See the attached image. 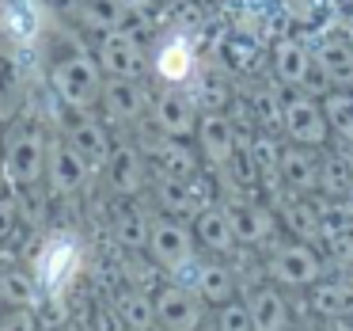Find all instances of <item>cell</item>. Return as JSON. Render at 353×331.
I'll return each mask as SVG.
<instances>
[{"label": "cell", "instance_id": "cell-1", "mask_svg": "<svg viewBox=\"0 0 353 331\" xmlns=\"http://www.w3.org/2000/svg\"><path fill=\"white\" fill-rule=\"evenodd\" d=\"M80 270V247L69 236H54L34 259V282L42 293L61 297V290L72 282V274Z\"/></svg>", "mask_w": 353, "mask_h": 331}, {"label": "cell", "instance_id": "cell-2", "mask_svg": "<svg viewBox=\"0 0 353 331\" xmlns=\"http://www.w3.org/2000/svg\"><path fill=\"white\" fill-rule=\"evenodd\" d=\"M156 305V328L160 331H198L201 328V305L205 301L190 290V285H160L152 297Z\"/></svg>", "mask_w": 353, "mask_h": 331}, {"label": "cell", "instance_id": "cell-3", "mask_svg": "<svg viewBox=\"0 0 353 331\" xmlns=\"http://www.w3.org/2000/svg\"><path fill=\"white\" fill-rule=\"evenodd\" d=\"M148 252H152L156 267L171 270V274L179 278L194 263V240H190V232H186L183 225L156 221L152 229H148Z\"/></svg>", "mask_w": 353, "mask_h": 331}, {"label": "cell", "instance_id": "cell-4", "mask_svg": "<svg viewBox=\"0 0 353 331\" xmlns=\"http://www.w3.org/2000/svg\"><path fill=\"white\" fill-rule=\"evenodd\" d=\"M270 274L281 285H312L319 282V255L307 244H285L270 259Z\"/></svg>", "mask_w": 353, "mask_h": 331}, {"label": "cell", "instance_id": "cell-5", "mask_svg": "<svg viewBox=\"0 0 353 331\" xmlns=\"http://www.w3.org/2000/svg\"><path fill=\"white\" fill-rule=\"evenodd\" d=\"M179 278H183V285H190L201 301H209V305H228L232 293H236V282H232V274L221 263H190Z\"/></svg>", "mask_w": 353, "mask_h": 331}, {"label": "cell", "instance_id": "cell-6", "mask_svg": "<svg viewBox=\"0 0 353 331\" xmlns=\"http://www.w3.org/2000/svg\"><path fill=\"white\" fill-rule=\"evenodd\" d=\"M247 312H251L254 331H289V305L274 285H259L247 293Z\"/></svg>", "mask_w": 353, "mask_h": 331}, {"label": "cell", "instance_id": "cell-7", "mask_svg": "<svg viewBox=\"0 0 353 331\" xmlns=\"http://www.w3.org/2000/svg\"><path fill=\"white\" fill-rule=\"evenodd\" d=\"M8 171L16 183H31V179H39L42 171V145L34 133H23V138L12 141L8 149Z\"/></svg>", "mask_w": 353, "mask_h": 331}, {"label": "cell", "instance_id": "cell-8", "mask_svg": "<svg viewBox=\"0 0 353 331\" xmlns=\"http://www.w3.org/2000/svg\"><path fill=\"white\" fill-rule=\"evenodd\" d=\"M114 308H118V316L125 320V328L130 331H152L156 328V305H152V297H148L145 290H122L118 293V301H114Z\"/></svg>", "mask_w": 353, "mask_h": 331}, {"label": "cell", "instance_id": "cell-9", "mask_svg": "<svg viewBox=\"0 0 353 331\" xmlns=\"http://www.w3.org/2000/svg\"><path fill=\"white\" fill-rule=\"evenodd\" d=\"M50 179L61 194L77 191L84 183V156L77 153V145H57L50 153Z\"/></svg>", "mask_w": 353, "mask_h": 331}, {"label": "cell", "instance_id": "cell-10", "mask_svg": "<svg viewBox=\"0 0 353 331\" xmlns=\"http://www.w3.org/2000/svg\"><path fill=\"white\" fill-rule=\"evenodd\" d=\"M57 88H61V95L72 103V107H88L95 95V73L88 69L84 62H72L65 65L61 73H57Z\"/></svg>", "mask_w": 353, "mask_h": 331}, {"label": "cell", "instance_id": "cell-11", "mask_svg": "<svg viewBox=\"0 0 353 331\" xmlns=\"http://www.w3.org/2000/svg\"><path fill=\"white\" fill-rule=\"evenodd\" d=\"M312 305H315V312L330 316V320H342V316L353 312V285H345V282H323V285H315Z\"/></svg>", "mask_w": 353, "mask_h": 331}, {"label": "cell", "instance_id": "cell-12", "mask_svg": "<svg viewBox=\"0 0 353 331\" xmlns=\"http://www.w3.org/2000/svg\"><path fill=\"white\" fill-rule=\"evenodd\" d=\"M198 240L205 247H213V252H232L236 232H232L228 214H221V209H205V214L198 217Z\"/></svg>", "mask_w": 353, "mask_h": 331}, {"label": "cell", "instance_id": "cell-13", "mask_svg": "<svg viewBox=\"0 0 353 331\" xmlns=\"http://www.w3.org/2000/svg\"><path fill=\"white\" fill-rule=\"evenodd\" d=\"M285 122H289V133L296 141H307V145L323 141V115L312 107V103H292L289 115H285Z\"/></svg>", "mask_w": 353, "mask_h": 331}, {"label": "cell", "instance_id": "cell-14", "mask_svg": "<svg viewBox=\"0 0 353 331\" xmlns=\"http://www.w3.org/2000/svg\"><path fill=\"white\" fill-rule=\"evenodd\" d=\"M0 297L8 301L12 308H34L39 305V282L8 270V274H0Z\"/></svg>", "mask_w": 353, "mask_h": 331}, {"label": "cell", "instance_id": "cell-15", "mask_svg": "<svg viewBox=\"0 0 353 331\" xmlns=\"http://www.w3.org/2000/svg\"><path fill=\"white\" fill-rule=\"evenodd\" d=\"M110 183L122 194H133L141 187V156L133 153V149H118V153L110 156Z\"/></svg>", "mask_w": 353, "mask_h": 331}, {"label": "cell", "instance_id": "cell-16", "mask_svg": "<svg viewBox=\"0 0 353 331\" xmlns=\"http://www.w3.org/2000/svg\"><path fill=\"white\" fill-rule=\"evenodd\" d=\"M201 141H205V153L213 156V160H228L232 156V126L224 122V118H205L201 122Z\"/></svg>", "mask_w": 353, "mask_h": 331}, {"label": "cell", "instance_id": "cell-17", "mask_svg": "<svg viewBox=\"0 0 353 331\" xmlns=\"http://www.w3.org/2000/svg\"><path fill=\"white\" fill-rule=\"evenodd\" d=\"M190 69H194V54H190V46H186L183 39L171 42V46L160 54V73L168 80H186V77H190Z\"/></svg>", "mask_w": 353, "mask_h": 331}, {"label": "cell", "instance_id": "cell-18", "mask_svg": "<svg viewBox=\"0 0 353 331\" xmlns=\"http://www.w3.org/2000/svg\"><path fill=\"white\" fill-rule=\"evenodd\" d=\"M228 221H232V232H236V240H262L266 236V217L259 214V209H247V206H236L228 214Z\"/></svg>", "mask_w": 353, "mask_h": 331}, {"label": "cell", "instance_id": "cell-19", "mask_svg": "<svg viewBox=\"0 0 353 331\" xmlns=\"http://www.w3.org/2000/svg\"><path fill=\"white\" fill-rule=\"evenodd\" d=\"M160 122H163V130L168 133H190V126H194V115H190V107H186L183 100H175V95H168V100H160Z\"/></svg>", "mask_w": 353, "mask_h": 331}, {"label": "cell", "instance_id": "cell-20", "mask_svg": "<svg viewBox=\"0 0 353 331\" xmlns=\"http://www.w3.org/2000/svg\"><path fill=\"white\" fill-rule=\"evenodd\" d=\"M72 145H77L80 156H92V160H103V156H107V138H103V130L92 122H80L77 130H72Z\"/></svg>", "mask_w": 353, "mask_h": 331}, {"label": "cell", "instance_id": "cell-21", "mask_svg": "<svg viewBox=\"0 0 353 331\" xmlns=\"http://www.w3.org/2000/svg\"><path fill=\"white\" fill-rule=\"evenodd\" d=\"M8 27L16 39L31 42L34 35H39V12L27 4V0H19V4H8Z\"/></svg>", "mask_w": 353, "mask_h": 331}, {"label": "cell", "instance_id": "cell-22", "mask_svg": "<svg viewBox=\"0 0 353 331\" xmlns=\"http://www.w3.org/2000/svg\"><path fill=\"white\" fill-rule=\"evenodd\" d=\"M216 331H254L251 312H247L243 301H228V305H216Z\"/></svg>", "mask_w": 353, "mask_h": 331}, {"label": "cell", "instance_id": "cell-23", "mask_svg": "<svg viewBox=\"0 0 353 331\" xmlns=\"http://www.w3.org/2000/svg\"><path fill=\"white\" fill-rule=\"evenodd\" d=\"M281 168H285V179H289L292 187H312L315 183V164L300 153H289L281 160Z\"/></svg>", "mask_w": 353, "mask_h": 331}, {"label": "cell", "instance_id": "cell-24", "mask_svg": "<svg viewBox=\"0 0 353 331\" xmlns=\"http://www.w3.org/2000/svg\"><path fill=\"white\" fill-rule=\"evenodd\" d=\"M110 111H118V115H137L141 111V100H137V92H133L130 84H125V80H114V84H110Z\"/></svg>", "mask_w": 353, "mask_h": 331}, {"label": "cell", "instance_id": "cell-25", "mask_svg": "<svg viewBox=\"0 0 353 331\" xmlns=\"http://www.w3.org/2000/svg\"><path fill=\"white\" fill-rule=\"evenodd\" d=\"M107 65H110V73H118V77H133L137 54H133L125 42H114V46H107Z\"/></svg>", "mask_w": 353, "mask_h": 331}, {"label": "cell", "instance_id": "cell-26", "mask_svg": "<svg viewBox=\"0 0 353 331\" xmlns=\"http://www.w3.org/2000/svg\"><path fill=\"white\" fill-rule=\"evenodd\" d=\"M118 236H122L125 247H141V244H148V225L141 221V217H125V221L118 225Z\"/></svg>", "mask_w": 353, "mask_h": 331}, {"label": "cell", "instance_id": "cell-27", "mask_svg": "<svg viewBox=\"0 0 353 331\" xmlns=\"http://www.w3.org/2000/svg\"><path fill=\"white\" fill-rule=\"evenodd\" d=\"M0 331H39V320L31 308H12L8 316H0Z\"/></svg>", "mask_w": 353, "mask_h": 331}, {"label": "cell", "instance_id": "cell-28", "mask_svg": "<svg viewBox=\"0 0 353 331\" xmlns=\"http://www.w3.org/2000/svg\"><path fill=\"white\" fill-rule=\"evenodd\" d=\"M330 122H334L345 138H353V100H334L330 103Z\"/></svg>", "mask_w": 353, "mask_h": 331}, {"label": "cell", "instance_id": "cell-29", "mask_svg": "<svg viewBox=\"0 0 353 331\" xmlns=\"http://www.w3.org/2000/svg\"><path fill=\"white\" fill-rule=\"evenodd\" d=\"M289 225H292V232H300V236H307V240L319 236V225H315V217L307 214L304 206H292L289 209Z\"/></svg>", "mask_w": 353, "mask_h": 331}, {"label": "cell", "instance_id": "cell-30", "mask_svg": "<svg viewBox=\"0 0 353 331\" xmlns=\"http://www.w3.org/2000/svg\"><path fill=\"white\" fill-rule=\"evenodd\" d=\"M95 331H130L125 320L118 316V308H99L95 312Z\"/></svg>", "mask_w": 353, "mask_h": 331}, {"label": "cell", "instance_id": "cell-31", "mask_svg": "<svg viewBox=\"0 0 353 331\" xmlns=\"http://www.w3.org/2000/svg\"><path fill=\"white\" fill-rule=\"evenodd\" d=\"M8 225H12V206L8 202H0V236L8 232Z\"/></svg>", "mask_w": 353, "mask_h": 331}]
</instances>
